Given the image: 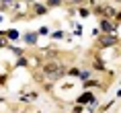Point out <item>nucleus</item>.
<instances>
[{
    "instance_id": "nucleus-1",
    "label": "nucleus",
    "mask_w": 121,
    "mask_h": 113,
    "mask_svg": "<svg viewBox=\"0 0 121 113\" xmlns=\"http://www.w3.org/2000/svg\"><path fill=\"white\" fill-rule=\"evenodd\" d=\"M43 74L47 76V78H60V76L64 74V68H62L60 64H56V62H47L43 66Z\"/></svg>"
},
{
    "instance_id": "nucleus-2",
    "label": "nucleus",
    "mask_w": 121,
    "mask_h": 113,
    "mask_svg": "<svg viewBox=\"0 0 121 113\" xmlns=\"http://www.w3.org/2000/svg\"><path fill=\"white\" fill-rule=\"evenodd\" d=\"M115 41H117V37H113V35H109V37H101V39H99V43H101V45H113Z\"/></svg>"
},
{
    "instance_id": "nucleus-3",
    "label": "nucleus",
    "mask_w": 121,
    "mask_h": 113,
    "mask_svg": "<svg viewBox=\"0 0 121 113\" xmlns=\"http://www.w3.org/2000/svg\"><path fill=\"white\" fill-rule=\"evenodd\" d=\"M101 27H103V31H105V33H111V31H113V27H111V23H109L107 19L101 23Z\"/></svg>"
},
{
    "instance_id": "nucleus-4",
    "label": "nucleus",
    "mask_w": 121,
    "mask_h": 113,
    "mask_svg": "<svg viewBox=\"0 0 121 113\" xmlns=\"http://www.w3.org/2000/svg\"><path fill=\"white\" fill-rule=\"evenodd\" d=\"M25 41L27 43H35V41H37V33H29V35L25 37Z\"/></svg>"
},
{
    "instance_id": "nucleus-5",
    "label": "nucleus",
    "mask_w": 121,
    "mask_h": 113,
    "mask_svg": "<svg viewBox=\"0 0 121 113\" xmlns=\"http://www.w3.org/2000/svg\"><path fill=\"white\" fill-rule=\"evenodd\" d=\"M78 101H80V103H88V101H95V99H92V95H82Z\"/></svg>"
},
{
    "instance_id": "nucleus-6",
    "label": "nucleus",
    "mask_w": 121,
    "mask_h": 113,
    "mask_svg": "<svg viewBox=\"0 0 121 113\" xmlns=\"http://www.w3.org/2000/svg\"><path fill=\"white\" fill-rule=\"evenodd\" d=\"M6 37H8V39H17V37H19V33L13 29V31H8V33H6Z\"/></svg>"
},
{
    "instance_id": "nucleus-7",
    "label": "nucleus",
    "mask_w": 121,
    "mask_h": 113,
    "mask_svg": "<svg viewBox=\"0 0 121 113\" xmlns=\"http://www.w3.org/2000/svg\"><path fill=\"white\" fill-rule=\"evenodd\" d=\"M49 4H53V6H56V4H60V0H51Z\"/></svg>"
}]
</instances>
